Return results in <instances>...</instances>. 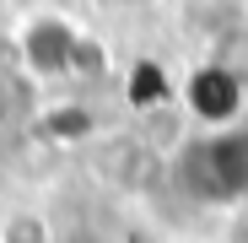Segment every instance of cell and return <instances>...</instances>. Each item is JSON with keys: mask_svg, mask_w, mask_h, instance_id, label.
I'll use <instances>...</instances> for the list:
<instances>
[{"mask_svg": "<svg viewBox=\"0 0 248 243\" xmlns=\"http://www.w3.org/2000/svg\"><path fill=\"white\" fill-rule=\"evenodd\" d=\"M173 178L200 206H243L248 200V125H211L178 146Z\"/></svg>", "mask_w": 248, "mask_h": 243, "instance_id": "cell-1", "label": "cell"}, {"mask_svg": "<svg viewBox=\"0 0 248 243\" xmlns=\"http://www.w3.org/2000/svg\"><path fill=\"white\" fill-rule=\"evenodd\" d=\"M124 6H146V0H124Z\"/></svg>", "mask_w": 248, "mask_h": 243, "instance_id": "cell-2", "label": "cell"}]
</instances>
